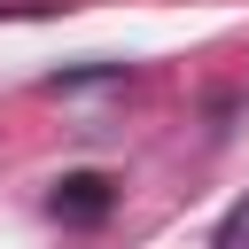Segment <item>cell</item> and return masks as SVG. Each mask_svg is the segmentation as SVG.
Masks as SVG:
<instances>
[{
	"label": "cell",
	"mask_w": 249,
	"mask_h": 249,
	"mask_svg": "<svg viewBox=\"0 0 249 249\" xmlns=\"http://www.w3.org/2000/svg\"><path fill=\"white\" fill-rule=\"evenodd\" d=\"M54 210H70V218H101V210H109V179H93V171H78V179H62V195H54Z\"/></svg>",
	"instance_id": "cell-1"
}]
</instances>
